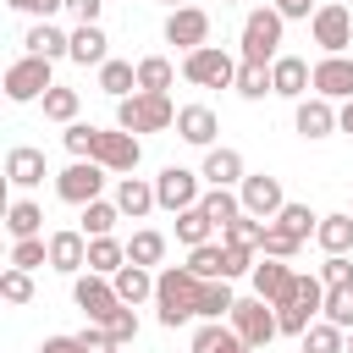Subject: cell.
I'll return each mask as SVG.
<instances>
[{
	"instance_id": "cell-1",
	"label": "cell",
	"mask_w": 353,
	"mask_h": 353,
	"mask_svg": "<svg viewBox=\"0 0 353 353\" xmlns=\"http://www.w3.org/2000/svg\"><path fill=\"white\" fill-rule=\"evenodd\" d=\"M199 292H204V281H199L188 265H165V270L154 276V309H160V325L176 331V325L199 320Z\"/></svg>"
},
{
	"instance_id": "cell-2",
	"label": "cell",
	"mask_w": 353,
	"mask_h": 353,
	"mask_svg": "<svg viewBox=\"0 0 353 353\" xmlns=\"http://www.w3.org/2000/svg\"><path fill=\"white\" fill-rule=\"evenodd\" d=\"M281 28H287V17L276 6H254L243 17V66H270L281 55Z\"/></svg>"
},
{
	"instance_id": "cell-3",
	"label": "cell",
	"mask_w": 353,
	"mask_h": 353,
	"mask_svg": "<svg viewBox=\"0 0 353 353\" xmlns=\"http://www.w3.org/2000/svg\"><path fill=\"white\" fill-rule=\"evenodd\" d=\"M116 127L121 132H165V127H176V105H171V94H127V99H116Z\"/></svg>"
},
{
	"instance_id": "cell-4",
	"label": "cell",
	"mask_w": 353,
	"mask_h": 353,
	"mask_svg": "<svg viewBox=\"0 0 353 353\" xmlns=\"http://www.w3.org/2000/svg\"><path fill=\"white\" fill-rule=\"evenodd\" d=\"M320 314H325V281H320V276H298L292 298L276 309V320H281V336H303V331H309Z\"/></svg>"
},
{
	"instance_id": "cell-5",
	"label": "cell",
	"mask_w": 353,
	"mask_h": 353,
	"mask_svg": "<svg viewBox=\"0 0 353 353\" xmlns=\"http://www.w3.org/2000/svg\"><path fill=\"white\" fill-rule=\"evenodd\" d=\"M232 331L243 336L248 353H254V347H270V342L281 336L276 303H265V298H237V309H232Z\"/></svg>"
},
{
	"instance_id": "cell-6",
	"label": "cell",
	"mask_w": 353,
	"mask_h": 353,
	"mask_svg": "<svg viewBox=\"0 0 353 353\" xmlns=\"http://www.w3.org/2000/svg\"><path fill=\"white\" fill-rule=\"evenodd\" d=\"M237 66H243V61H232L221 44H204V50L182 55V77H188L193 88H232V83H237Z\"/></svg>"
},
{
	"instance_id": "cell-7",
	"label": "cell",
	"mask_w": 353,
	"mask_h": 353,
	"mask_svg": "<svg viewBox=\"0 0 353 353\" xmlns=\"http://www.w3.org/2000/svg\"><path fill=\"white\" fill-rule=\"evenodd\" d=\"M50 88H55V77H50V61H44V55H22V61L6 66V99H11V105L44 99Z\"/></svg>"
},
{
	"instance_id": "cell-8",
	"label": "cell",
	"mask_w": 353,
	"mask_h": 353,
	"mask_svg": "<svg viewBox=\"0 0 353 353\" xmlns=\"http://www.w3.org/2000/svg\"><path fill=\"white\" fill-rule=\"evenodd\" d=\"M72 303L88 314V325H105V320L121 309V298H116V281H110V276H94V270H83V276L72 281Z\"/></svg>"
},
{
	"instance_id": "cell-9",
	"label": "cell",
	"mask_w": 353,
	"mask_h": 353,
	"mask_svg": "<svg viewBox=\"0 0 353 353\" xmlns=\"http://www.w3.org/2000/svg\"><path fill=\"white\" fill-rule=\"evenodd\" d=\"M199 182H204L199 171H188V165H165V171L154 176V199H160V210H171V215L193 210V204L204 199V188H199Z\"/></svg>"
},
{
	"instance_id": "cell-10",
	"label": "cell",
	"mask_w": 353,
	"mask_h": 353,
	"mask_svg": "<svg viewBox=\"0 0 353 353\" xmlns=\"http://www.w3.org/2000/svg\"><path fill=\"white\" fill-rule=\"evenodd\" d=\"M309 33H314V44H320L325 55H347V50H353V11H347L342 0H331V6L314 11Z\"/></svg>"
},
{
	"instance_id": "cell-11",
	"label": "cell",
	"mask_w": 353,
	"mask_h": 353,
	"mask_svg": "<svg viewBox=\"0 0 353 353\" xmlns=\"http://www.w3.org/2000/svg\"><path fill=\"white\" fill-rule=\"evenodd\" d=\"M88 160H99L105 171H116V176H132L138 171V160H143V143H138V132H99L94 138V154Z\"/></svg>"
},
{
	"instance_id": "cell-12",
	"label": "cell",
	"mask_w": 353,
	"mask_h": 353,
	"mask_svg": "<svg viewBox=\"0 0 353 353\" xmlns=\"http://www.w3.org/2000/svg\"><path fill=\"white\" fill-rule=\"evenodd\" d=\"M105 176H110V171H105L99 160H72V165L55 176V193H61L66 204H77V210H83V204H94V199H99Z\"/></svg>"
},
{
	"instance_id": "cell-13",
	"label": "cell",
	"mask_w": 353,
	"mask_h": 353,
	"mask_svg": "<svg viewBox=\"0 0 353 353\" xmlns=\"http://www.w3.org/2000/svg\"><path fill=\"white\" fill-rule=\"evenodd\" d=\"M237 199H243V215H259V221H276V215L287 210L281 176H270V171H254V176H243Z\"/></svg>"
},
{
	"instance_id": "cell-14",
	"label": "cell",
	"mask_w": 353,
	"mask_h": 353,
	"mask_svg": "<svg viewBox=\"0 0 353 353\" xmlns=\"http://www.w3.org/2000/svg\"><path fill=\"white\" fill-rule=\"evenodd\" d=\"M165 44H176L182 55L204 50V44H210V11H204V6H182V11H171V17H165Z\"/></svg>"
},
{
	"instance_id": "cell-15",
	"label": "cell",
	"mask_w": 353,
	"mask_h": 353,
	"mask_svg": "<svg viewBox=\"0 0 353 353\" xmlns=\"http://www.w3.org/2000/svg\"><path fill=\"white\" fill-rule=\"evenodd\" d=\"M248 281H254V298H265V303L281 309V303L292 298V287H298V270H292L287 259H259Z\"/></svg>"
},
{
	"instance_id": "cell-16",
	"label": "cell",
	"mask_w": 353,
	"mask_h": 353,
	"mask_svg": "<svg viewBox=\"0 0 353 353\" xmlns=\"http://www.w3.org/2000/svg\"><path fill=\"white\" fill-rule=\"evenodd\" d=\"M314 94L320 99H353V55H320L314 61Z\"/></svg>"
},
{
	"instance_id": "cell-17",
	"label": "cell",
	"mask_w": 353,
	"mask_h": 353,
	"mask_svg": "<svg viewBox=\"0 0 353 353\" xmlns=\"http://www.w3.org/2000/svg\"><path fill=\"white\" fill-rule=\"evenodd\" d=\"M270 83H276L281 99H309V88H314V66H309L303 55H276V61H270Z\"/></svg>"
},
{
	"instance_id": "cell-18",
	"label": "cell",
	"mask_w": 353,
	"mask_h": 353,
	"mask_svg": "<svg viewBox=\"0 0 353 353\" xmlns=\"http://www.w3.org/2000/svg\"><path fill=\"white\" fill-rule=\"evenodd\" d=\"M215 132H221V121H215L210 105H182V110H176V138H182V143L215 149Z\"/></svg>"
},
{
	"instance_id": "cell-19",
	"label": "cell",
	"mask_w": 353,
	"mask_h": 353,
	"mask_svg": "<svg viewBox=\"0 0 353 353\" xmlns=\"http://www.w3.org/2000/svg\"><path fill=\"white\" fill-rule=\"evenodd\" d=\"M50 270L83 276L88 270V237L83 232H50Z\"/></svg>"
},
{
	"instance_id": "cell-20",
	"label": "cell",
	"mask_w": 353,
	"mask_h": 353,
	"mask_svg": "<svg viewBox=\"0 0 353 353\" xmlns=\"http://www.w3.org/2000/svg\"><path fill=\"white\" fill-rule=\"evenodd\" d=\"M292 127H298L303 138H331V132H336V105H331V99H320V94H309V99H298Z\"/></svg>"
},
{
	"instance_id": "cell-21",
	"label": "cell",
	"mask_w": 353,
	"mask_h": 353,
	"mask_svg": "<svg viewBox=\"0 0 353 353\" xmlns=\"http://www.w3.org/2000/svg\"><path fill=\"white\" fill-rule=\"evenodd\" d=\"M210 188H243V154L237 149H226V143H215V149H204V171H199Z\"/></svg>"
},
{
	"instance_id": "cell-22",
	"label": "cell",
	"mask_w": 353,
	"mask_h": 353,
	"mask_svg": "<svg viewBox=\"0 0 353 353\" xmlns=\"http://www.w3.org/2000/svg\"><path fill=\"white\" fill-rule=\"evenodd\" d=\"M66 61H77V66H105V61H110L105 28H99V22H77V28H72V55H66Z\"/></svg>"
},
{
	"instance_id": "cell-23",
	"label": "cell",
	"mask_w": 353,
	"mask_h": 353,
	"mask_svg": "<svg viewBox=\"0 0 353 353\" xmlns=\"http://www.w3.org/2000/svg\"><path fill=\"white\" fill-rule=\"evenodd\" d=\"M6 182L11 188H39L44 182V149H33V143L6 149Z\"/></svg>"
},
{
	"instance_id": "cell-24",
	"label": "cell",
	"mask_w": 353,
	"mask_h": 353,
	"mask_svg": "<svg viewBox=\"0 0 353 353\" xmlns=\"http://www.w3.org/2000/svg\"><path fill=\"white\" fill-rule=\"evenodd\" d=\"M116 210H121V215H132V221H143L149 210H160L154 182H143V176H116Z\"/></svg>"
},
{
	"instance_id": "cell-25",
	"label": "cell",
	"mask_w": 353,
	"mask_h": 353,
	"mask_svg": "<svg viewBox=\"0 0 353 353\" xmlns=\"http://www.w3.org/2000/svg\"><path fill=\"white\" fill-rule=\"evenodd\" d=\"M22 44H28V55H44V61H61V55H72V33H61L55 22H33Z\"/></svg>"
},
{
	"instance_id": "cell-26",
	"label": "cell",
	"mask_w": 353,
	"mask_h": 353,
	"mask_svg": "<svg viewBox=\"0 0 353 353\" xmlns=\"http://www.w3.org/2000/svg\"><path fill=\"white\" fill-rule=\"evenodd\" d=\"M110 281H116V298H121L127 309H138L143 298H154V270H143V265H121Z\"/></svg>"
},
{
	"instance_id": "cell-27",
	"label": "cell",
	"mask_w": 353,
	"mask_h": 353,
	"mask_svg": "<svg viewBox=\"0 0 353 353\" xmlns=\"http://www.w3.org/2000/svg\"><path fill=\"white\" fill-rule=\"evenodd\" d=\"M193 353H248V347H243V336H237L232 325H221V320H204V325L193 331Z\"/></svg>"
},
{
	"instance_id": "cell-28",
	"label": "cell",
	"mask_w": 353,
	"mask_h": 353,
	"mask_svg": "<svg viewBox=\"0 0 353 353\" xmlns=\"http://www.w3.org/2000/svg\"><path fill=\"white\" fill-rule=\"evenodd\" d=\"M199 210L215 221V232H226L237 215H243V199L232 193V188H204V199H199Z\"/></svg>"
},
{
	"instance_id": "cell-29",
	"label": "cell",
	"mask_w": 353,
	"mask_h": 353,
	"mask_svg": "<svg viewBox=\"0 0 353 353\" xmlns=\"http://www.w3.org/2000/svg\"><path fill=\"white\" fill-rule=\"evenodd\" d=\"M160 259H165V232L143 226V232H132V237H127V265H143V270H154Z\"/></svg>"
},
{
	"instance_id": "cell-30",
	"label": "cell",
	"mask_w": 353,
	"mask_h": 353,
	"mask_svg": "<svg viewBox=\"0 0 353 353\" xmlns=\"http://www.w3.org/2000/svg\"><path fill=\"white\" fill-rule=\"evenodd\" d=\"M6 232L22 243V237H44V210L33 204V199H17L11 210H6Z\"/></svg>"
},
{
	"instance_id": "cell-31",
	"label": "cell",
	"mask_w": 353,
	"mask_h": 353,
	"mask_svg": "<svg viewBox=\"0 0 353 353\" xmlns=\"http://www.w3.org/2000/svg\"><path fill=\"white\" fill-rule=\"evenodd\" d=\"M176 243H182V248H204V243H215V221H210L199 204L182 210V215H176Z\"/></svg>"
},
{
	"instance_id": "cell-32",
	"label": "cell",
	"mask_w": 353,
	"mask_h": 353,
	"mask_svg": "<svg viewBox=\"0 0 353 353\" xmlns=\"http://www.w3.org/2000/svg\"><path fill=\"white\" fill-rule=\"evenodd\" d=\"M265 232H270V221H259V215H237L226 232H221V243H232V248H248V254H259L265 248Z\"/></svg>"
},
{
	"instance_id": "cell-33",
	"label": "cell",
	"mask_w": 353,
	"mask_h": 353,
	"mask_svg": "<svg viewBox=\"0 0 353 353\" xmlns=\"http://www.w3.org/2000/svg\"><path fill=\"white\" fill-rule=\"evenodd\" d=\"M127 265V243H116V237H88V270L94 276H116Z\"/></svg>"
},
{
	"instance_id": "cell-34",
	"label": "cell",
	"mask_w": 353,
	"mask_h": 353,
	"mask_svg": "<svg viewBox=\"0 0 353 353\" xmlns=\"http://www.w3.org/2000/svg\"><path fill=\"white\" fill-rule=\"evenodd\" d=\"M188 270L199 281H226V243H204V248H188Z\"/></svg>"
},
{
	"instance_id": "cell-35",
	"label": "cell",
	"mask_w": 353,
	"mask_h": 353,
	"mask_svg": "<svg viewBox=\"0 0 353 353\" xmlns=\"http://www.w3.org/2000/svg\"><path fill=\"white\" fill-rule=\"evenodd\" d=\"M232 309H237L232 281H204V292H199V320H232Z\"/></svg>"
},
{
	"instance_id": "cell-36",
	"label": "cell",
	"mask_w": 353,
	"mask_h": 353,
	"mask_svg": "<svg viewBox=\"0 0 353 353\" xmlns=\"http://www.w3.org/2000/svg\"><path fill=\"white\" fill-rule=\"evenodd\" d=\"M99 88H105L110 99L138 94V66H132V61H105V66H99Z\"/></svg>"
},
{
	"instance_id": "cell-37",
	"label": "cell",
	"mask_w": 353,
	"mask_h": 353,
	"mask_svg": "<svg viewBox=\"0 0 353 353\" xmlns=\"http://www.w3.org/2000/svg\"><path fill=\"white\" fill-rule=\"evenodd\" d=\"M314 243H320L325 254H347V248H353V215H320Z\"/></svg>"
},
{
	"instance_id": "cell-38",
	"label": "cell",
	"mask_w": 353,
	"mask_h": 353,
	"mask_svg": "<svg viewBox=\"0 0 353 353\" xmlns=\"http://www.w3.org/2000/svg\"><path fill=\"white\" fill-rule=\"evenodd\" d=\"M298 342H303V353H347V331L331 325V320H314Z\"/></svg>"
},
{
	"instance_id": "cell-39",
	"label": "cell",
	"mask_w": 353,
	"mask_h": 353,
	"mask_svg": "<svg viewBox=\"0 0 353 353\" xmlns=\"http://www.w3.org/2000/svg\"><path fill=\"white\" fill-rule=\"evenodd\" d=\"M171 77H176V66H171L165 55H143V61H138V88H143V94H165Z\"/></svg>"
},
{
	"instance_id": "cell-40",
	"label": "cell",
	"mask_w": 353,
	"mask_h": 353,
	"mask_svg": "<svg viewBox=\"0 0 353 353\" xmlns=\"http://www.w3.org/2000/svg\"><path fill=\"white\" fill-rule=\"evenodd\" d=\"M116 221H121L116 199H94V204H83V237H110Z\"/></svg>"
},
{
	"instance_id": "cell-41",
	"label": "cell",
	"mask_w": 353,
	"mask_h": 353,
	"mask_svg": "<svg viewBox=\"0 0 353 353\" xmlns=\"http://www.w3.org/2000/svg\"><path fill=\"white\" fill-rule=\"evenodd\" d=\"M276 226H281V232H292L298 243H309V237L320 232V215H314L309 204H292V199H287V210L276 215Z\"/></svg>"
},
{
	"instance_id": "cell-42",
	"label": "cell",
	"mask_w": 353,
	"mask_h": 353,
	"mask_svg": "<svg viewBox=\"0 0 353 353\" xmlns=\"http://www.w3.org/2000/svg\"><path fill=\"white\" fill-rule=\"evenodd\" d=\"M77 105H83V99H77V88H61V83H55V88L44 94V121L72 127V121H77Z\"/></svg>"
},
{
	"instance_id": "cell-43",
	"label": "cell",
	"mask_w": 353,
	"mask_h": 353,
	"mask_svg": "<svg viewBox=\"0 0 353 353\" xmlns=\"http://www.w3.org/2000/svg\"><path fill=\"white\" fill-rule=\"evenodd\" d=\"M243 99H265V94H276V83H270V66H237V83H232Z\"/></svg>"
},
{
	"instance_id": "cell-44",
	"label": "cell",
	"mask_w": 353,
	"mask_h": 353,
	"mask_svg": "<svg viewBox=\"0 0 353 353\" xmlns=\"http://www.w3.org/2000/svg\"><path fill=\"white\" fill-rule=\"evenodd\" d=\"M11 265H17V270L50 265V237H22V243H11Z\"/></svg>"
},
{
	"instance_id": "cell-45",
	"label": "cell",
	"mask_w": 353,
	"mask_h": 353,
	"mask_svg": "<svg viewBox=\"0 0 353 353\" xmlns=\"http://www.w3.org/2000/svg\"><path fill=\"white\" fill-rule=\"evenodd\" d=\"M320 320L353 331V287H325V314H320Z\"/></svg>"
},
{
	"instance_id": "cell-46",
	"label": "cell",
	"mask_w": 353,
	"mask_h": 353,
	"mask_svg": "<svg viewBox=\"0 0 353 353\" xmlns=\"http://www.w3.org/2000/svg\"><path fill=\"white\" fill-rule=\"evenodd\" d=\"M0 298H6V303H33V270H17V265H11V270L0 276Z\"/></svg>"
},
{
	"instance_id": "cell-47",
	"label": "cell",
	"mask_w": 353,
	"mask_h": 353,
	"mask_svg": "<svg viewBox=\"0 0 353 353\" xmlns=\"http://www.w3.org/2000/svg\"><path fill=\"white\" fill-rule=\"evenodd\" d=\"M61 138H66L72 160H88V154H94V138H99V127H88V121H72V127H66Z\"/></svg>"
},
{
	"instance_id": "cell-48",
	"label": "cell",
	"mask_w": 353,
	"mask_h": 353,
	"mask_svg": "<svg viewBox=\"0 0 353 353\" xmlns=\"http://www.w3.org/2000/svg\"><path fill=\"white\" fill-rule=\"evenodd\" d=\"M298 248H303V243H298L292 232H281V226L270 221V232H265V248H259V254H265V259H292Z\"/></svg>"
},
{
	"instance_id": "cell-49",
	"label": "cell",
	"mask_w": 353,
	"mask_h": 353,
	"mask_svg": "<svg viewBox=\"0 0 353 353\" xmlns=\"http://www.w3.org/2000/svg\"><path fill=\"white\" fill-rule=\"evenodd\" d=\"M105 331L116 336V347H127V342L138 336V309H127V303H121V309H116V314L105 320Z\"/></svg>"
},
{
	"instance_id": "cell-50",
	"label": "cell",
	"mask_w": 353,
	"mask_h": 353,
	"mask_svg": "<svg viewBox=\"0 0 353 353\" xmlns=\"http://www.w3.org/2000/svg\"><path fill=\"white\" fill-rule=\"evenodd\" d=\"M320 281H325V287H353V259H347V254H325Z\"/></svg>"
},
{
	"instance_id": "cell-51",
	"label": "cell",
	"mask_w": 353,
	"mask_h": 353,
	"mask_svg": "<svg viewBox=\"0 0 353 353\" xmlns=\"http://www.w3.org/2000/svg\"><path fill=\"white\" fill-rule=\"evenodd\" d=\"M77 342H83V353H121V347H116V336H110L105 325H88V331H77Z\"/></svg>"
},
{
	"instance_id": "cell-52",
	"label": "cell",
	"mask_w": 353,
	"mask_h": 353,
	"mask_svg": "<svg viewBox=\"0 0 353 353\" xmlns=\"http://www.w3.org/2000/svg\"><path fill=\"white\" fill-rule=\"evenodd\" d=\"M6 6H17V11H28V17H39V22H50L55 11H66V0H6Z\"/></svg>"
},
{
	"instance_id": "cell-53",
	"label": "cell",
	"mask_w": 353,
	"mask_h": 353,
	"mask_svg": "<svg viewBox=\"0 0 353 353\" xmlns=\"http://www.w3.org/2000/svg\"><path fill=\"white\" fill-rule=\"evenodd\" d=\"M276 11H281L287 22H314L320 6H314V0H276Z\"/></svg>"
},
{
	"instance_id": "cell-54",
	"label": "cell",
	"mask_w": 353,
	"mask_h": 353,
	"mask_svg": "<svg viewBox=\"0 0 353 353\" xmlns=\"http://www.w3.org/2000/svg\"><path fill=\"white\" fill-rule=\"evenodd\" d=\"M99 6H105V0H66V11H72L77 22H99Z\"/></svg>"
},
{
	"instance_id": "cell-55",
	"label": "cell",
	"mask_w": 353,
	"mask_h": 353,
	"mask_svg": "<svg viewBox=\"0 0 353 353\" xmlns=\"http://www.w3.org/2000/svg\"><path fill=\"white\" fill-rule=\"evenodd\" d=\"M39 353H83V342H77V336H44Z\"/></svg>"
},
{
	"instance_id": "cell-56",
	"label": "cell",
	"mask_w": 353,
	"mask_h": 353,
	"mask_svg": "<svg viewBox=\"0 0 353 353\" xmlns=\"http://www.w3.org/2000/svg\"><path fill=\"white\" fill-rule=\"evenodd\" d=\"M336 127H342V132H353V99H347V105L336 110Z\"/></svg>"
},
{
	"instance_id": "cell-57",
	"label": "cell",
	"mask_w": 353,
	"mask_h": 353,
	"mask_svg": "<svg viewBox=\"0 0 353 353\" xmlns=\"http://www.w3.org/2000/svg\"><path fill=\"white\" fill-rule=\"evenodd\" d=\"M160 6H171V11H182V6H188V0H160Z\"/></svg>"
},
{
	"instance_id": "cell-58",
	"label": "cell",
	"mask_w": 353,
	"mask_h": 353,
	"mask_svg": "<svg viewBox=\"0 0 353 353\" xmlns=\"http://www.w3.org/2000/svg\"><path fill=\"white\" fill-rule=\"evenodd\" d=\"M347 353H353V331H347Z\"/></svg>"
},
{
	"instance_id": "cell-59",
	"label": "cell",
	"mask_w": 353,
	"mask_h": 353,
	"mask_svg": "<svg viewBox=\"0 0 353 353\" xmlns=\"http://www.w3.org/2000/svg\"><path fill=\"white\" fill-rule=\"evenodd\" d=\"M221 6H237V0H221Z\"/></svg>"
}]
</instances>
